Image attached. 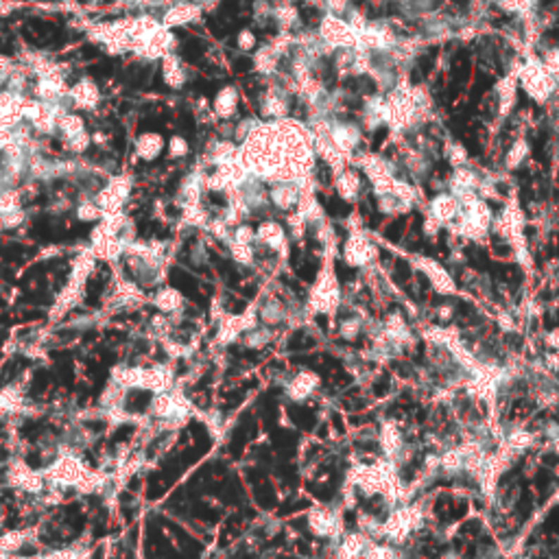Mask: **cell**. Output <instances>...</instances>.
I'll return each mask as SVG.
<instances>
[{
	"mask_svg": "<svg viewBox=\"0 0 559 559\" xmlns=\"http://www.w3.org/2000/svg\"><path fill=\"white\" fill-rule=\"evenodd\" d=\"M271 201L274 204L278 206V208H282V210H288V208H293L297 201H300V192H297V188L293 186V184H288V182H282V184H278L274 190H271Z\"/></svg>",
	"mask_w": 559,
	"mask_h": 559,
	"instance_id": "6da1fadb",
	"label": "cell"
},
{
	"mask_svg": "<svg viewBox=\"0 0 559 559\" xmlns=\"http://www.w3.org/2000/svg\"><path fill=\"white\" fill-rule=\"evenodd\" d=\"M258 238L269 245V247L280 250L282 242H284V232L280 230V226H276V223H264V226L258 230Z\"/></svg>",
	"mask_w": 559,
	"mask_h": 559,
	"instance_id": "7a4b0ae2",
	"label": "cell"
},
{
	"mask_svg": "<svg viewBox=\"0 0 559 559\" xmlns=\"http://www.w3.org/2000/svg\"><path fill=\"white\" fill-rule=\"evenodd\" d=\"M73 99L79 107H92V103H97V99H99V92L90 81H83L81 85H77V90L73 92Z\"/></svg>",
	"mask_w": 559,
	"mask_h": 559,
	"instance_id": "3957f363",
	"label": "cell"
},
{
	"mask_svg": "<svg viewBox=\"0 0 559 559\" xmlns=\"http://www.w3.org/2000/svg\"><path fill=\"white\" fill-rule=\"evenodd\" d=\"M162 140L158 136H145L138 140V153L142 155L145 160H153L155 155H158L162 151Z\"/></svg>",
	"mask_w": 559,
	"mask_h": 559,
	"instance_id": "277c9868",
	"label": "cell"
},
{
	"mask_svg": "<svg viewBox=\"0 0 559 559\" xmlns=\"http://www.w3.org/2000/svg\"><path fill=\"white\" fill-rule=\"evenodd\" d=\"M180 295L175 293V290H171V288H162L160 293H158V297H155V304H158V308H162V310H166V312H173V310H177L180 308Z\"/></svg>",
	"mask_w": 559,
	"mask_h": 559,
	"instance_id": "5b68a950",
	"label": "cell"
},
{
	"mask_svg": "<svg viewBox=\"0 0 559 559\" xmlns=\"http://www.w3.org/2000/svg\"><path fill=\"white\" fill-rule=\"evenodd\" d=\"M234 105H236V92L232 90V87L223 90L216 97V111H219L221 116H230L232 111H234Z\"/></svg>",
	"mask_w": 559,
	"mask_h": 559,
	"instance_id": "8992f818",
	"label": "cell"
},
{
	"mask_svg": "<svg viewBox=\"0 0 559 559\" xmlns=\"http://www.w3.org/2000/svg\"><path fill=\"white\" fill-rule=\"evenodd\" d=\"M164 77H166V81H168L173 87H177V85H182V83H184V73H182L180 63H177L175 57H168V59L164 61Z\"/></svg>",
	"mask_w": 559,
	"mask_h": 559,
	"instance_id": "52a82bcc",
	"label": "cell"
},
{
	"mask_svg": "<svg viewBox=\"0 0 559 559\" xmlns=\"http://www.w3.org/2000/svg\"><path fill=\"white\" fill-rule=\"evenodd\" d=\"M186 151H188V145L182 138H173L171 140V155H173V158H180V155H184Z\"/></svg>",
	"mask_w": 559,
	"mask_h": 559,
	"instance_id": "ba28073f",
	"label": "cell"
},
{
	"mask_svg": "<svg viewBox=\"0 0 559 559\" xmlns=\"http://www.w3.org/2000/svg\"><path fill=\"white\" fill-rule=\"evenodd\" d=\"M240 47H242V49H250V47H252V37H250V33H242V37H240Z\"/></svg>",
	"mask_w": 559,
	"mask_h": 559,
	"instance_id": "9c48e42d",
	"label": "cell"
}]
</instances>
